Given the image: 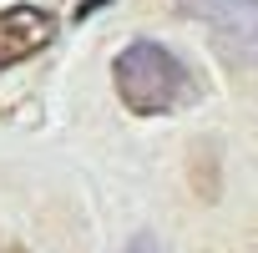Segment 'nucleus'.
I'll list each match as a JSON object with an SVG mask.
<instances>
[{"label":"nucleus","mask_w":258,"mask_h":253,"mask_svg":"<svg viewBox=\"0 0 258 253\" xmlns=\"http://www.w3.org/2000/svg\"><path fill=\"white\" fill-rule=\"evenodd\" d=\"M111 76H116L121 106L132 111V116H167V111L198 101L192 71H187L167 46H157V41H132V46L116 56Z\"/></svg>","instance_id":"f257e3e1"},{"label":"nucleus","mask_w":258,"mask_h":253,"mask_svg":"<svg viewBox=\"0 0 258 253\" xmlns=\"http://www.w3.org/2000/svg\"><path fill=\"white\" fill-rule=\"evenodd\" d=\"M182 16L203 21L223 66L233 71L258 66V0H182Z\"/></svg>","instance_id":"f03ea898"},{"label":"nucleus","mask_w":258,"mask_h":253,"mask_svg":"<svg viewBox=\"0 0 258 253\" xmlns=\"http://www.w3.org/2000/svg\"><path fill=\"white\" fill-rule=\"evenodd\" d=\"M56 36V16L41 6H11L0 11V71H11L21 61H31L36 51H46Z\"/></svg>","instance_id":"7ed1b4c3"},{"label":"nucleus","mask_w":258,"mask_h":253,"mask_svg":"<svg viewBox=\"0 0 258 253\" xmlns=\"http://www.w3.org/2000/svg\"><path fill=\"white\" fill-rule=\"evenodd\" d=\"M126 253H167V248H162V243H157L152 233H137L132 243H126Z\"/></svg>","instance_id":"20e7f679"},{"label":"nucleus","mask_w":258,"mask_h":253,"mask_svg":"<svg viewBox=\"0 0 258 253\" xmlns=\"http://www.w3.org/2000/svg\"><path fill=\"white\" fill-rule=\"evenodd\" d=\"M0 253H26L21 243H11V238H0Z\"/></svg>","instance_id":"39448f33"}]
</instances>
